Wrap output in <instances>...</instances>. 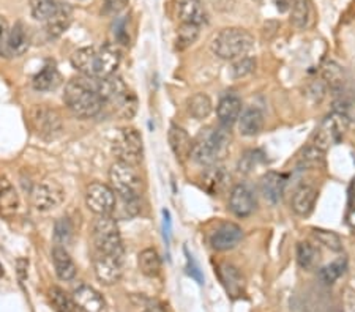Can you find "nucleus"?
Returning a JSON list of instances; mask_svg holds the SVG:
<instances>
[{
	"label": "nucleus",
	"mask_w": 355,
	"mask_h": 312,
	"mask_svg": "<svg viewBox=\"0 0 355 312\" xmlns=\"http://www.w3.org/2000/svg\"><path fill=\"white\" fill-rule=\"evenodd\" d=\"M32 123L38 134L46 139L57 138L64 129L59 112L49 107H35L32 111Z\"/></svg>",
	"instance_id": "nucleus-11"
},
{
	"label": "nucleus",
	"mask_w": 355,
	"mask_h": 312,
	"mask_svg": "<svg viewBox=\"0 0 355 312\" xmlns=\"http://www.w3.org/2000/svg\"><path fill=\"white\" fill-rule=\"evenodd\" d=\"M8 37H10L8 22L3 18V16H0V55H3V57H7Z\"/></svg>",
	"instance_id": "nucleus-49"
},
{
	"label": "nucleus",
	"mask_w": 355,
	"mask_h": 312,
	"mask_svg": "<svg viewBox=\"0 0 355 312\" xmlns=\"http://www.w3.org/2000/svg\"><path fill=\"white\" fill-rule=\"evenodd\" d=\"M349 223H351L355 227V207L352 208V213L349 214Z\"/></svg>",
	"instance_id": "nucleus-55"
},
{
	"label": "nucleus",
	"mask_w": 355,
	"mask_h": 312,
	"mask_svg": "<svg viewBox=\"0 0 355 312\" xmlns=\"http://www.w3.org/2000/svg\"><path fill=\"white\" fill-rule=\"evenodd\" d=\"M130 0H103L101 13L107 16V18H112V16H117L122 13V11L127 8Z\"/></svg>",
	"instance_id": "nucleus-47"
},
{
	"label": "nucleus",
	"mask_w": 355,
	"mask_h": 312,
	"mask_svg": "<svg viewBox=\"0 0 355 312\" xmlns=\"http://www.w3.org/2000/svg\"><path fill=\"white\" fill-rule=\"evenodd\" d=\"M349 197L355 202V177L351 180V183H349Z\"/></svg>",
	"instance_id": "nucleus-53"
},
{
	"label": "nucleus",
	"mask_w": 355,
	"mask_h": 312,
	"mask_svg": "<svg viewBox=\"0 0 355 312\" xmlns=\"http://www.w3.org/2000/svg\"><path fill=\"white\" fill-rule=\"evenodd\" d=\"M110 183L119 197H139L142 180L136 166L116 161L110 169Z\"/></svg>",
	"instance_id": "nucleus-6"
},
{
	"label": "nucleus",
	"mask_w": 355,
	"mask_h": 312,
	"mask_svg": "<svg viewBox=\"0 0 355 312\" xmlns=\"http://www.w3.org/2000/svg\"><path fill=\"white\" fill-rule=\"evenodd\" d=\"M73 238V224L68 218H60L54 226V240L57 245H68Z\"/></svg>",
	"instance_id": "nucleus-45"
},
{
	"label": "nucleus",
	"mask_w": 355,
	"mask_h": 312,
	"mask_svg": "<svg viewBox=\"0 0 355 312\" xmlns=\"http://www.w3.org/2000/svg\"><path fill=\"white\" fill-rule=\"evenodd\" d=\"M62 84V75L54 65H46L42 71L33 77L32 85L38 92H49L55 90Z\"/></svg>",
	"instance_id": "nucleus-30"
},
{
	"label": "nucleus",
	"mask_w": 355,
	"mask_h": 312,
	"mask_svg": "<svg viewBox=\"0 0 355 312\" xmlns=\"http://www.w3.org/2000/svg\"><path fill=\"white\" fill-rule=\"evenodd\" d=\"M175 11L182 24H194L200 27L209 18L200 0H177Z\"/></svg>",
	"instance_id": "nucleus-19"
},
{
	"label": "nucleus",
	"mask_w": 355,
	"mask_h": 312,
	"mask_svg": "<svg viewBox=\"0 0 355 312\" xmlns=\"http://www.w3.org/2000/svg\"><path fill=\"white\" fill-rule=\"evenodd\" d=\"M53 262L55 275L60 281H71L76 276V265L70 257L67 249L60 245H55L53 249Z\"/></svg>",
	"instance_id": "nucleus-28"
},
{
	"label": "nucleus",
	"mask_w": 355,
	"mask_h": 312,
	"mask_svg": "<svg viewBox=\"0 0 355 312\" xmlns=\"http://www.w3.org/2000/svg\"><path fill=\"white\" fill-rule=\"evenodd\" d=\"M264 129V113L257 107H250L239 118V131L245 138H254Z\"/></svg>",
	"instance_id": "nucleus-26"
},
{
	"label": "nucleus",
	"mask_w": 355,
	"mask_h": 312,
	"mask_svg": "<svg viewBox=\"0 0 355 312\" xmlns=\"http://www.w3.org/2000/svg\"><path fill=\"white\" fill-rule=\"evenodd\" d=\"M261 161V156H259V152L257 150H246L243 153V156L240 158L239 161V170L242 174H250L251 170H253L257 163Z\"/></svg>",
	"instance_id": "nucleus-46"
},
{
	"label": "nucleus",
	"mask_w": 355,
	"mask_h": 312,
	"mask_svg": "<svg viewBox=\"0 0 355 312\" xmlns=\"http://www.w3.org/2000/svg\"><path fill=\"white\" fill-rule=\"evenodd\" d=\"M286 178L284 174H278L273 172V170H268L261 177L259 186H261V192L262 196L266 197V201H268L272 205H277V203L282 202L283 194H284V188H286Z\"/></svg>",
	"instance_id": "nucleus-20"
},
{
	"label": "nucleus",
	"mask_w": 355,
	"mask_h": 312,
	"mask_svg": "<svg viewBox=\"0 0 355 312\" xmlns=\"http://www.w3.org/2000/svg\"><path fill=\"white\" fill-rule=\"evenodd\" d=\"M188 266H190V275H191L193 277H196V279L199 281V284L202 282V277H200V273H199L198 266H194L193 259H190V255H188Z\"/></svg>",
	"instance_id": "nucleus-52"
},
{
	"label": "nucleus",
	"mask_w": 355,
	"mask_h": 312,
	"mask_svg": "<svg viewBox=\"0 0 355 312\" xmlns=\"http://www.w3.org/2000/svg\"><path fill=\"white\" fill-rule=\"evenodd\" d=\"M324 161H325V152H322L314 145H308L303 149L302 155L299 158V167L300 169H319L324 166Z\"/></svg>",
	"instance_id": "nucleus-41"
},
{
	"label": "nucleus",
	"mask_w": 355,
	"mask_h": 312,
	"mask_svg": "<svg viewBox=\"0 0 355 312\" xmlns=\"http://www.w3.org/2000/svg\"><path fill=\"white\" fill-rule=\"evenodd\" d=\"M49 302L53 304L55 312H78V306L74 303L73 297H70L60 287H53L49 291Z\"/></svg>",
	"instance_id": "nucleus-40"
},
{
	"label": "nucleus",
	"mask_w": 355,
	"mask_h": 312,
	"mask_svg": "<svg viewBox=\"0 0 355 312\" xmlns=\"http://www.w3.org/2000/svg\"><path fill=\"white\" fill-rule=\"evenodd\" d=\"M64 101L74 116L90 118L100 113L105 101L95 85V77H74L68 81L64 93Z\"/></svg>",
	"instance_id": "nucleus-1"
},
{
	"label": "nucleus",
	"mask_w": 355,
	"mask_h": 312,
	"mask_svg": "<svg viewBox=\"0 0 355 312\" xmlns=\"http://www.w3.org/2000/svg\"><path fill=\"white\" fill-rule=\"evenodd\" d=\"M199 26L194 24H182L175 32V49L177 51H185L191 48L199 38Z\"/></svg>",
	"instance_id": "nucleus-37"
},
{
	"label": "nucleus",
	"mask_w": 355,
	"mask_h": 312,
	"mask_svg": "<svg viewBox=\"0 0 355 312\" xmlns=\"http://www.w3.org/2000/svg\"><path fill=\"white\" fill-rule=\"evenodd\" d=\"M114 109H116V113L123 118V120H130V118L135 117V113L137 111V100L136 96L130 92H125L117 101H114Z\"/></svg>",
	"instance_id": "nucleus-42"
},
{
	"label": "nucleus",
	"mask_w": 355,
	"mask_h": 312,
	"mask_svg": "<svg viewBox=\"0 0 355 312\" xmlns=\"http://www.w3.org/2000/svg\"><path fill=\"white\" fill-rule=\"evenodd\" d=\"M243 238L242 227L236 223H223L210 237V245L215 251H229L236 248Z\"/></svg>",
	"instance_id": "nucleus-13"
},
{
	"label": "nucleus",
	"mask_w": 355,
	"mask_h": 312,
	"mask_svg": "<svg viewBox=\"0 0 355 312\" xmlns=\"http://www.w3.org/2000/svg\"><path fill=\"white\" fill-rule=\"evenodd\" d=\"M216 273H218L220 281L229 297L231 298L243 297L246 282H245L243 275L240 273V270L237 268V266H234L231 264H220Z\"/></svg>",
	"instance_id": "nucleus-18"
},
{
	"label": "nucleus",
	"mask_w": 355,
	"mask_h": 312,
	"mask_svg": "<svg viewBox=\"0 0 355 312\" xmlns=\"http://www.w3.org/2000/svg\"><path fill=\"white\" fill-rule=\"evenodd\" d=\"M139 213V197H119L114 208V219H131Z\"/></svg>",
	"instance_id": "nucleus-38"
},
{
	"label": "nucleus",
	"mask_w": 355,
	"mask_h": 312,
	"mask_svg": "<svg viewBox=\"0 0 355 312\" xmlns=\"http://www.w3.org/2000/svg\"><path fill=\"white\" fill-rule=\"evenodd\" d=\"M92 235H94L95 253L125 255L117 219L112 217H98L94 223V234Z\"/></svg>",
	"instance_id": "nucleus-4"
},
{
	"label": "nucleus",
	"mask_w": 355,
	"mask_h": 312,
	"mask_svg": "<svg viewBox=\"0 0 355 312\" xmlns=\"http://www.w3.org/2000/svg\"><path fill=\"white\" fill-rule=\"evenodd\" d=\"M19 210V194L11 181L0 175V217L11 218Z\"/></svg>",
	"instance_id": "nucleus-22"
},
{
	"label": "nucleus",
	"mask_w": 355,
	"mask_h": 312,
	"mask_svg": "<svg viewBox=\"0 0 355 312\" xmlns=\"http://www.w3.org/2000/svg\"><path fill=\"white\" fill-rule=\"evenodd\" d=\"M73 300L81 312H107L103 295L87 284H81L73 291Z\"/></svg>",
	"instance_id": "nucleus-14"
},
{
	"label": "nucleus",
	"mask_w": 355,
	"mask_h": 312,
	"mask_svg": "<svg viewBox=\"0 0 355 312\" xmlns=\"http://www.w3.org/2000/svg\"><path fill=\"white\" fill-rule=\"evenodd\" d=\"M114 38H116V42L119 44H123V46H127L130 43V37H128V30H127V19L125 18H120L116 21V24H114Z\"/></svg>",
	"instance_id": "nucleus-48"
},
{
	"label": "nucleus",
	"mask_w": 355,
	"mask_h": 312,
	"mask_svg": "<svg viewBox=\"0 0 355 312\" xmlns=\"http://www.w3.org/2000/svg\"><path fill=\"white\" fill-rule=\"evenodd\" d=\"M322 79L327 87L338 92L345 85V71H343V68L336 62L329 60L322 66Z\"/></svg>",
	"instance_id": "nucleus-34"
},
{
	"label": "nucleus",
	"mask_w": 355,
	"mask_h": 312,
	"mask_svg": "<svg viewBox=\"0 0 355 312\" xmlns=\"http://www.w3.org/2000/svg\"><path fill=\"white\" fill-rule=\"evenodd\" d=\"M137 265H139L141 273L147 277H157L162 271V259H159L155 249L147 248L137 257Z\"/></svg>",
	"instance_id": "nucleus-32"
},
{
	"label": "nucleus",
	"mask_w": 355,
	"mask_h": 312,
	"mask_svg": "<svg viewBox=\"0 0 355 312\" xmlns=\"http://www.w3.org/2000/svg\"><path fill=\"white\" fill-rule=\"evenodd\" d=\"M289 10H291L292 26L299 28V30L306 28L308 24H310V16H311L308 0H292Z\"/></svg>",
	"instance_id": "nucleus-35"
},
{
	"label": "nucleus",
	"mask_w": 355,
	"mask_h": 312,
	"mask_svg": "<svg viewBox=\"0 0 355 312\" xmlns=\"http://www.w3.org/2000/svg\"><path fill=\"white\" fill-rule=\"evenodd\" d=\"M94 270L95 276L105 286H114L123 275V255L116 254H94Z\"/></svg>",
	"instance_id": "nucleus-10"
},
{
	"label": "nucleus",
	"mask_w": 355,
	"mask_h": 312,
	"mask_svg": "<svg viewBox=\"0 0 355 312\" xmlns=\"http://www.w3.org/2000/svg\"><path fill=\"white\" fill-rule=\"evenodd\" d=\"M347 270V259L345 257V255H341V257L335 259L334 262L325 265L324 268H320L319 271V277L320 281H322L324 284H335L340 277L346 273Z\"/></svg>",
	"instance_id": "nucleus-36"
},
{
	"label": "nucleus",
	"mask_w": 355,
	"mask_h": 312,
	"mask_svg": "<svg viewBox=\"0 0 355 312\" xmlns=\"http://www.w3.org/2000/svg\"><path fill=\"white\" fill-rule=\"evenodd\" d=\"M16 266H18V276L21 281L27 279V266H28V260L27 259H19L16 262Z\"/></svg>",
	"instance_id": "nucleus-50"
},
{
	"label": "nucleus",
	"mask_w": 355,
	"mask_h": 312,
	"mask_svg": "<svg viewBox=\"0 0 355 312\" xmlns=\"http://www.w3.org/2000/svg\"><path fill=\"white\" fill-rule=\"evenodd\" d=\"M85 203L98 217H112L117 203V194L111 186L95 181L87 186L85 191Z\"/></svg>",
	"instance_id": "nucleus-8"
},
{
	"label": "nucleus",
	"mask_w": 355,
	"mask_h": 312,
	"mask_svg": "<svg viewBox=\"0 0 355 312\" xmlns=\"http://www.w3.org/2000/svg\"><path fill=\"white\" fill-rule=\"evenodd\" d=\"M349 122H351L349 118L334 112L316 129V133L313 136V145L325 152L330 145L338 144L343 139Z\"/></svg>",
	"instance_id": "nucleus-7"
},
{
	"label": "nucleus",
	"mask_w": 355,
	"mask_h": 312,
	"mask_svg": "<svg viewBox=\"0 0 355 312\" xmlns=\"http://www.w3.org/2000/svg\"><path fill=\"white\" fill-rule=\"evenodd\" d=\"M272 3L275 5V8H277L279 13H284V11L289 10V0H272Z\"/></svg>",
	"instance_id": "nucleus-51"
},
{
	"label": "nucleus",
	"mask_w": 355,
	"mask_h": 312,
	"mask_svg": "<svg viewBox=\"0 0 355 312\" xmlns=\"http://www.w3.org/2000/svg\"><path fill=\"white\" fill-rule=\"evenodd\" d=\"M256 208V199L246 185L234 186L229 196V210L239 218H248Z\"/></svg>",
	"instance_id": "nucleus-17"
},
{
	"label": "nucleus",
	"mask_w": 355,
	"mask_h": 312,
	"mask_svg": "<svg viewBox=\"0 0 355 312\" xmlns=\"http://www.w3.org/2000/svg\"><path fill=\"white\" fill-rule=\"evenodd\" d=\"M55 7V0H31V13L37 21H48Z\"/></svg>",
	"instance_id": "nucleus-43"
},
{
	"label": "nucleus",
	"mask_w": 355,
	"mask_h": 312,
	"mask_svg": "<svg viewBox=\"0 0 355 312\" xmlns=\"http://www.w3.org/2000/svg\"><path fill=\"white\" fill-rule=\"evenodd\" d=\"M79 2H83V0H79Z\"/></svg>",
	"instance_id": "nucleus-56"
},
{
	"label": "nucleus",
	"mask_w": 355,
	"mask_h": 312,
	"mask_svg": "<svg viewBox=\"0 0 355 312\" xmlns=\"http://www.w3.org/2000/svg\"><path fill=\"white\" fill-rule=\"evenodd\" d=\"M187 111L196 120H204L214 111V104L205 93H196L187 100Z\"/></svg>",
	"instance_id": "nucleus-31"
},
{
	"label": "nucleus",
	"mask_w": 355,
	"mask_h": 312,
	"mask_svg": "<svg viewBox=\"0 0 355 312\" xmlns=\"http://www.w3.org/2000/svg\"><path fill=\"white\" fill-rule=\"evenodd\" d=\"M65 190L55 180H43L32 191V203L38 212H51L62 205Z\"/></svg>",
	"instance_id": "nucleus-9"
},
{
	"label": "nucleus",
	"mask_w": 355,
	"mask_h": 312,
	"mask_svg": "<svg viewBox=\"0 0 355 312\" xmlns=\"http://www.w3.org/2000/svg\"><path fill=\"white\" fill-rule=\"evenodd\" d=\"M211 53L223 60H237L254 48V37L240 27H229L211 39Z\"/></svg>",
	"instance_id": "nucleus-3"
},
{
	"label": "nucleus",
	"mask_w": 355,
	"mask_h": 312,
	"mask_svg": "<svg viewBox=\"0 0 355 312\" xmlns=\"http://www.w3.org/2000/svg\"><path fill=\"white\" fill-rule=\"evenodd\" d=\"M95 85L105 103H114L125 92H128L127 85L116 75L107 77H95Z\"/></svg>",
	"instance_id": "nucleus-25"
},
{
	"label": "nucleus",
	"mask_w": 355,
	"mask_h": 312,
	"mask_svg": "<svg viewBox=\"0 0 355 312\" xmlns=\"http://www.w3.org/2000/svg\"><path fill=\"white\" fill-rule=\"evenodd\" d=\"M319 249L308 241H300L297 245V264L302 270L311 271L319 262Z\"/></svg>",
	"instance_id": "nucleus-33"
},
{
	"label": "nucleus",
	"mask_w": 355,
	"mask_h": 312,
	"mask_svg": "<svg viewBox=\"0 0 355 312\" xmlns=\"http://www.w3.org/2000/svg\"><path fill=\"white\" fill-rule=\"evenodd\" d=\"M311 235H313L314 240L319 243V245L325 246L327 249H330V251H334V253H341L343 251V240H341V237L336 234V232L313 227Z\"/></svg>",
	"instance_id": "nucleus-39"
},
{
	"label": "nucleus",
	"mask_w": 355,
	"mask_h": 312,
	"mask_svg": "<svg viewBox=\"0 0 355 312\" xmlns=\"http://www.w3.org/2000/svg\"><path fill=\"white\" fill-rule=\"evenodd\" d=\"M112 153L117 156V161L137 166L142 161V155H144L141 133L135 128L119 129L112 140Z\"/></svg>",
	"instance_id": "nucleus-5"
},
{
	"label": "nucleus",
	"mask_w": 355,
	"mask_h": 312,
	"mask_svg": "<svg viewBox=\"0 0 355 312\" xmlns=\"http://www.w3.org/2000/svg\"><path fill=\"white\" fill-rule=\"evenodd\" d=\"M74 10L70 3L59 2L54 10V13L46 21V33L49 38H59L68 30V27L73 22Z\"/></svg>",
	"instance_id": "nucleus-16"
},
{
	"label": "nucleus",
	"mask_w": 355,
	"mask_h": 312,
	"mask_svg": "<svg viewBox=\"0 0 355 312\" xmlns=\"http://www.w3.org/2000/svg\"><path fill=\"white\" fill-rule=\"evenodd\" d=\"M28 49V33L27 26L22 21L15 22V26L10 28L7 57H21Z\"/></svg>",
	"instance_id": "nucleus-27"
},
{
	"label": "nucleus",
	"mask_w": 355,
	"mask_h": 312,
	"mask_svg": "<svg viewBox=\"0 0 355 312\" xmlns=\"http://www.w3.org/2000/svg\"><path fill=\"white\" fill-rule=\"evenodd\" d=\"M229 181H231V175L220 164L209 166L200 175V186L210 196H220L221 192H225L227 190Z\"/></svg>",
	"instance_id": "nucleus-15"
},
{
	"label": "nucleus",
	"mask_w": 355,
	"mask_h": 312,
	"mask_svg": "<svg viewBox=\"0 0 355 312\" xmlns=\"http://www.w3.org/2000/svg\"><path fill=\"white\" fill-rule=\"evenodd\" d=\"M231 149V133L227 127L205 128L193 140L191 158L199 166H214L225 160Z\"/></svg>",
	"instance_id": "nucleus-2"
},
{
	"label": "nucleus",
	"mask_w": 355,
	"mask_h": 312,
	"mask_svg": "<svg viewBox=\"0 0 355 312\" xmlns=\"http://www.w3.org/2000/svg\"><path fill=\"white\" fill-rule=\"evenodd\" d=\"M254 70H256V59H253V57L250 55H243L240 57V59L234 60V64L231 66V75L236 79H242V77L250 76Z\"/></svg>",
	"instance_id": "nucleus-44"
},
{
	"label": "nucleus",
	"mask_w": 355,
	"mask_h": 312,
	"mask_svg": "<svg viewBox=\"0 0 355 312\" xmlns=\"http://www.w3.org/2000/svg\"><path fill=\"white\" fill-rule=\"evenodd\" d=\"M144 312H163V309L158 308V306H148Z\"/></svg>",
	"instance_id": "nucleus-54"
},
{
	"label": "nucleus",
	"mask_w": 355,
	"mask_h": 312,
	"mask_svg": "<svg viewBox=\"0 0 355 312\" xmlns=\"http://www.w3.org/2000/svg\"><path fill=\"white\" fill-rule=\"evenodd\" d=\"M122 60V53L116 43H106L96 49L95 77L112 76Z\"/></svg>",
	"instance_id": "nucleus-12"
},
{
	"label": "nucleus",
	"mask_w": 355,
	"mask_h": 312,
	"mask_svg": "<svg viewBox=\"0 0 355 312\" xmlns=\"http://www.w3.org/2000/svg\"><path fill=\"white\" fill-rule=\"evenodd\" d=\"M318 201V190L311 185H300L292 196V210L299 217H308Z\"/></svg>",
	"instance_id": "nucleus-24"
},
{
	"label": "nucleus",
	"mask_w": 355,
	"mask_h": 312,
	"mask_svg": "<svg viewBox=\"0 0 355 312\" xmlns=\"http://www.w3.org/2000/svg\"><path fill=\"white\" fill-rule=\"evenodd\" d=\"M95 55L96 48L87 46L74 51L71 55V65L79 73H83L87 77H95Z\"/></svg>",
	"instance_id": "nucleus-29"
},
{
	"label": "nucleus",
	"mask_w": 355,
	"mask_h": 312,
	"mask_svg": "<svg viewBox=\"0 0 355 312\" xmlns=\"http://www.w3.org/2000/svg\"><path fill=\"white\" fill-rule=\"evenodd\" d=\"M168 139H169V145L171 150L174 152L175 158L179 161H187L188 158H191V152H193V140L185 129L177 127V125H173L169 128L168 133Z\"/></svg>",
	"instance_id": "nucleus-23"
},
{
	"label": "nucleus",
	"mask_w": 355,
	"mask_h": 312,
	"mask_svg": "<svg viewBox=\"0 0 355 312\" xmlns=\"http://www.w3.org/2000/svg\"><path fill=\"white\" fill-rule=\"evenodd\" d=\"M216 116H218L223 127L229 128L231 125L239 122L240 116H242V100L234 93L225 95L216 106Z\"/></svg>",
	"instance_id": "nucleus-21"
}]
</instances>
